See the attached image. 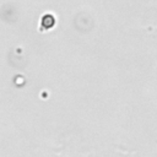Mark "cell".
Returning a JSON list of instances; mask_svg holds the SVG:
<instances>
[{
	"mask_svg": "<svg viewBox=\"0 0 157 157\" xmlns=\"http://www.w3.org/2000/svg\"><path fill=\"white\" fill-rule=\"evenodd\" d=\"M56 23V20L54 17V15L52 13H44L42 17H40V21H39V27L42 31H49L52 29Z\"/></svg>",
	"mask_w": 157,
	"mask_h": 157,
	"instance_id": "obj_1",
	"label": "cell"
}]
</instances>
